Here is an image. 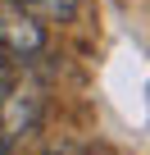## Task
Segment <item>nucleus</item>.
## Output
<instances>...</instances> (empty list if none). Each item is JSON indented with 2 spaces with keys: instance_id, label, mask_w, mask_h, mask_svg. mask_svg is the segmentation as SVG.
Listing matches in <instances>:
<instances>
[{
  "instance_id": "obj_5",
  "label": "nucleus",
  "mask_w": 150,
  "mask_h": 155,
  "mask_svg": "<svg viewBox=\"0 0 150 155\" xmlns=\"http://www.w3.org/2000/svg\"><path fill=\"white\" fill-rule=\"evenodd\" d=\"M0 37H5V0H0Z\"/></svg>"
},
{
  "instance_id": "obj_2",
  "label": "nucleus",
  "mask_w": 150,
  "mask_h": 155,
  "mask_svg": "<svg viewBox=\"0 0 150 155\" xmlns=\"http://www.w3.org/2000/svg\"><path fill=\"white\" fill-rule=\"evenodd\" d=\"M18 5H27L32 14H50V18H68L73 9H78V0H18Z\"/></svg>"
},
{
  "instance_id": "obj_1",
  "label": "nucleus",
  "mask_w": 150,
  "mask_h": 155,
  "mask_svg": "<svg viewBox=\"0 0 150 155\" xmlns=\"http://www.w3.org/2000/svg\"><path fill=\"white\" fill-rule=\"evenodd\" d=\"M41 105H46L41 87H32V82H9L5 87V96H0V132H5V146H14V141L37 132Z\"/></svg>"
},
{
  "instance_id": "obj_4",
  "label": "nucleus",
  "mask_w": 150,
  "mask_h": 155,
  "mask_svg": "<svg viewBox=\"0 0 150 155\" xmlns=\"http://www.w3.org/2000/svg\"><path fill=\"white\" fill-rule=\"evenodd\" d=\"M41 155H87L82 146H50V150H41Z\"/></svg>"
},
{
  "instance_id": "obj_3",
  "label": "nucleus",
  "mask_w": 150,
  "mask_h": 155,
  "mask_svg": "<svg viewBox=\"0 0 150 155\" xmlns=\"http://www.w3.org/2000/svg\"><path fill=\"white\" fill-rule=\"evenodd\" d=\"M14 82V68H9V50H0V96H5V87Z\"/></svg>"
}]
</instances>
